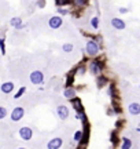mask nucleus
I'll use <instances>...</instances> for the list:
<instances>
[{
	"label": "nucleus",
	"instance_id": "11",
	"mask_svg": "<svg viewBox=\"0 0 140 149\" xmlns=\"http://www.w3.org/2000/svg\"><path fill=\"white\" fill-rule=\"evenodd\" d=\"M69 102H70V105L73 106V109L76 110V113H81V112H85V109H84V105H83V101H81V98L76 97V98L70 100Z\"/></svg>",
	"mask_w": 140,
	"mask_h": 149
},
{
	"label": "nucleus",
	"instance_id": "7",
	"mask_svg": "<svg viewBox=\"0 0 140 149\" xmlns=\"http://www.w3.org/2000/svg\"><path fill=\"white\" fill-rule=\"evenodd\" d=\"M63 25V18L59 15H51L50 18H48V26L51 28V29H54V31H56V29H59V28H62Z\"/></svg>",
	"mask_w": 140,
	"mask_h": 149
},
{
	"label": "nucleus",
	"instance_id": "15",
	"mask_svg": "<svg viewBox=\"0 0 140 149\" xmlns=\"http://www.w3.org/2000/svg\"><path fill=\"white\" fill-rule=\"evenodd\" d=\"M65 78H66V80H65V87H74V79H76L74 69H71Z\"/></svg>",
	"mask_w": 140,
	"mask_h": 149
},
{
	"label": "nucleus",
	"instance_id": "18",
	"mask_svg": "<svg viewBox=\"0 0 140 149\" xmlns=\"http://www.w3.org/2000/svg\"><path fill=\"white\" fill-rule=\"evenodd\" d=\"M109 78L107 76H99V78H96V87L98 88H103V87H106L107 84H109Z\"/></svg>",
	"mask_w": 140,
	"mask_h": 149
},
{
	"label": "nucleus",
	"instance_id": "25",
	"mask_svg": "<svg viewBox=\"0 0 140 149\" xmlns=\"http://www.w3.org/2000/svg\"><path fill=\"white\" fill-rule=\"evenodd\" d=\"M76 119H77V120H80V122H81L83 124L88 122V116H87L85 112H81V113H76Z\"/></svg>",
	"mask_w": 140,
	"mask_h": 149
},
{
	"label": "nucleus",
	"instance_id": "21",
	"mask_svg": "<svg viewBox=\"0 0 140 149\" xmlns=\"http://www.w3.org/2000/svg\"><path fill=\"white\" fill-rule=\"evenodd\" d=\"M116 91H117V88H116V84L114 83H109V90H107V94H109V97L114 101V100H117L116 98Z\"/></svg>",
	"mask_w": 140,
	"mask_h": 149
},
{
	"label": "nucleus",
	"instance_id": "13",
	"mask_svg": "<svg viewBox=\"0 0 140 149\" xmlns=\"http://www.w3.org/2000/svg\"><path fill=\"white\" fill-rule=\"evenodd\" d=\"M14 88H15V86H14L13 82H3V83L0 84V91L6 95L11 94V93L14 91Z\"/></svg>",
	"mask_w": 140,
	"mask_h": 149
},
{
	"label": "nucleus",
	"instance_id": "8",
	"mask_svg": "<svg viewBox=\"0 0 140 149\" xmlns=\"http://www.w3.org/2000/svg\"><path fill=\"white\" fill-rule=\"evenodd\" d=\"M63 146L62 137H54L47 142V149H61Z\"/></svg>",
	"mask_w": 140,
	"mask_h": 149
},
{
	"label": "nucleus",
	"instance_id": "32",
	"mask_svg": "<svg viewBox=\"0 0 140 149\" xmlns=\"http://www.w3.org/2000/svg\"><path fill=\"white\" fill-rule=\"evenodd\" d=\"M118 11H120L121 14H126V13H128L129 10H128V8H125V7H121V8H120V10H118Z\"/></svg>",
	"mask_w": 140,
	"mask_h": 149
},
{
	"label": "nucleus",
	"instance_id": "16",
	"mask_svg": "<svg viewBox=\"0 0 140 149\" xmlns=\"http://www.w3.org/2000/svg\"><path fill=\"white\" fill-rule=\"evenodd\" d=\"M74 69V73H76V76H84L87 73V63L85 62H81L78 63V65H76V68H73Z\"/></svg>",
	"mask_w": 140,
	"mask_h": 149
},
{
	"label": "nucleus",
	"instance_id": "17",
	"mask_svg": "<svg viewBox=\"0 0 140 149\" xmlns=\"http://www.w3.org/2000/svg\"><path fill=\"white\" fill-rule=\"evenodd\" d=\"M128 112L133 115V116H137L140 115V104L137 102H132V104H129V106H128Z\"/></svg>",
	"mask_w": 140,
	"mask_h": 149
},
{
	"label": "nucleus",
	"instance_id": "23",
	"mask_svg": "<svg viewBox=\"0 0 140 149\" xmlns=\"http://www.w3.org/2000/svg\"><path fill=\"white\" fill-rule=\"evenodd\" d=\"M73 50H74L73 43H63V44H62V51H63V53H66V54H71V53H73Z\"/></svg>",
	"mask_w": 140,
	"mask_h": 149
},
{
	"label": "nucleus",
	"instance_id": "1",
	"mask_svg": "<svg viewBox=\"0 0 140 149\" xmlns=\"http://www.w3.org/2000/svg\"><path fill=\"white\" fill-rule=\"evenodd\" d=\"M87 69H88V72H89L92 76H95V78H99V76L103 75L104 65H103V62H102V59H99V58H95V59L88 61V63H87Z\"/></svg>",
	"mask_w": 140,
	"mask_h": 149
},
{
	"label": "nucleus",
	"instance_id": "31",
	"mask_svg": "<svg viewBox=\"0 0 140 149\" xmlns=\"http://www.w3.org/2000/svg\"><path fill=\"white\" fill-rule=\"evenodd\" d=\"M46 6H47L46 0H37V1H34V7H37L39 10H43Z\"/></svg>",
	"mask_w": 140,
	"mask_h": 149
},
{
	"label": "nucleus",
	"instance_id": "9",
	"mask_svg": "<svg viewBox=\"0 0 140 149\" xmlns=\"http://www.w3.org/2000/svg\"><path fill=\"white\" fill-rule=\"evenodd\" d=\"M8 25H10L11 28H14L15 31H22L23 28H25V25H23V19L21 18V17H13V18H10Z\"/></svg>",
	"mask_w": 140,
	"mask_h": 149
},
{
	"label": "nucleus",
	"instance_id": "2",
	"mask_svg": "<svg viewBox=\"0 0 140 149\" xmlns=\"http://www.w3.org/2000/svg\"><path fill=\"white\" fill-rule=\"evenodd\" d=\"M102 47H99L96 43H95V40L93 39H88L85 43V48H84V51H85V54L89 57V58H98L99 57V53H100Z\"/></svg>",
	"mask_w": 140,
	"mask_h": 149
},
{
	"label": "nucleus",
	"instance_id": "30",
	"mask_svg": "<svg viewBox=\"0 0 140 149\" xmlns=\"http://www.w3.org/2000/svg\"><path fill=\"white\" fill-rule=\"evenodd\" d=\"M8 115V110L6 106H1L0 105V120H3V119H6Z\"/></svg>",
	"mask_w": 140,
	"mask_h": 149
},
{
	"label": "nucleus",
	"instance_id": "33",
	"mask_svg": "<svg viewBox=\"0 0 140 149\" xmlns=\"http://www.w3.org/2000/svg\"><path fill=\"white\" fill-rule=\"evenodd\" d=\"M106 113H107L109 116H113V115H114V112H113V109H111V108H109V109L106 110Z\"/></svg>",
	"mask_w": 140,
	"mask_h": 149
},
{
	"label": "nucleus",
	"instance_id": "24",
	"mask_svg": "<svg viewBox=\"0 0 140 149\" xmlns=\"http://www.w3.org/2000/svg\"><path fill=\"white\" fill-rule=\"evenodd\" d=\"M26 93V86H22V87H19L18 88V91H17L15 94H14V100L15 101H18V100H21L23 97V94Z\"/></svg>",
	"mask_w": 140,
	"mask_h": 149
},
{
	"label": "nucleus",
	"instance_id": "10",
	"mask_svg": "<svg viewBox=\"0 0 140 149\" xmlns=\"http://www.w3.org/2000/svg\"><path fill=\"white\" fill-rule=\"evenodd\" d=\"M62 95L65 100H73V98H76L77 97V90H76V87H65L62 91Z\"/></svg>",
	"mask_w": 140,
	"mask_h": 149
},
{
	"label": "nucleus",
	"instance_id": "22",
	"mask_svg": "<svg viewBox=\"0 0 140 149\" xmlns=\"http://www.w3.org/2000/svg\"><path fill=\"white\" fill-rule=\"evenodd\" d=\"M81 138H83V130H76L74 133H73V137H71V140H73V142L77 145L78 142L81 141Z\"/></svg>",
	"mask_w": 140,
	"mask_h": 149
},
{
	"label": "nucleus",
	"instance_id": "12",
	"mask_svg": "<svg viewBox=\"0 0 140 149\" xmlns=\"http://www.w3.org/2000/svg\"><path fill=\"white\" fill-rule=\"evenodd\" d=\"M71 6L74 7L76 11H83V10H85L88 6H89V1L88 0H71Z\"/></svg>",
	"mask_w": 140,
	"mask_h": 149
},
{
	"label": "nucleus",
	"instance_id": "34",
	"mask_svg": "<svg viewBox=\"0 0 140 149\" xmlns=\"http://www.w3.org/2000/svg\"><path fill=\"white\" fill-rule=\"evenodd\" d=\"M17 149H29V148H23V146H18Z\"/></svg>",
	"mask_w": 140,
	"mask_h": 149
},
{
	"label": "nucleus",
	"instance_id": "19",
	"mask_svg": "<svg viewBox=\"0 0 140 149\" xmlns=\"http://www.w3.org/2000/svg\"><path fill=\"white\" fill-rule=\"evenodd\" d=\"M132 140L131 138H126V137H124L122 140H121V146L120 148L121 149H132Z\"/></svg>",
	"mask_w": 140,
	"mask_h": 149
},
{
	"label": "nucleus",
	"instance_id": "29",
	"mask_svg": "<svg viewBox=\"0 0 140 149\" xmlns=\"http://www.w3.org/2000/svg\"><path fill=\"white\" fill-rule=\"evenodd\" d=\"M110 140H111V144L116 146V145H118V142H120V140H118V135H117V131H113V133L110 134Z\"/></svg>",
	"mask_w": 140,
	"mask_h": 149
},
{
	"label": "nucleus",
	"instance_id": "28",
	"mask_svg": "<svg viewBox=\"0 0 140 149\" xmlns=\"http://www.w3.org/2000/svg\"><path fill=\"white\" fill-rule=\"evenodd\" d=\"M89 24H91V26H92V29H98L99 28V17H92L91 18V21H89Z\"/></svg>",
	"mask_w": 140,
	"mask_h": 149
},
{
	"label": "nucleus",
	"instance_id": "14",
	"mask_svg": "<svg viewBox=\"0 0 140 149\" xmlns=\"http://www.w3.org/2000/svg\"><path fill=\"white\" fill-rule=\"evenodd\" d=\"M110 22H111V26H113L114 29H117V31H124L125 26H126L125 21L121 19V18H113Z\"/></svg>",
	"mask_w": 140,
	"mask_h": 149
},
{
	"label": "nucleus",
	"instance_id": "27",
	"mask_svg": "<svg viewBox=\"0 0 140 149\" xmlns=\"http://www.w3.org/2000/svg\"><path fill=\"white\" fill-rule=\"evenodd\" d=\"M0 54L6 55V39H4V36H0Z\"/></svg>",
	"mask_w": 140,
	"mask_h": 149
},
{
	"label": "nucleus",
	"instance_id": "3",
	"mask_svg": "<svg viewBox=\"0 0 140 149\" xmlns=\"http://www.w3.org/2000/svg\"><path fill=\"white\" fill-rule=\"evenodd\" d=\"M29 82L34 86H40V84H44L46 82V75L44 72L41 71H32L29 73Z\"/></svg>",
	"mask_w": 140,
	"mask_h": 149
},
{
	"label": "nucleus",
	"instance_id": "26",
	"mask_svg": "<svg viewBox=\"0 0 140 149\" xmlns=\"http://www.w3.org/2000/svg\"><path fill=\"white\" fill-rule=\"evenodd\" d=\"M56 13L59 17H65V15H69L70 14V8H65V7H59L56 8Z\"/></svg>",
	"mask_w": 140,
	"mask_h": 149
},
{
	"label": "nucleus",
	"instance_id": "4",
	"mask_svg": "<svg viewBox=\"0 0 140 149\" xmlns=\"http://www.w3.org/2000/svg\"><path fill=\"white\" fill-rule=\"evenodd\" d=\"M25 116V108L21 106V105H18L15 108H13L11 110V113H10V120L13 122V123H18V122H21Z\"/></svg>",
	"mask_w": 140,
	"mask_h": 149
},
{
	"label": "nucleus",
	"instance_id": "35",
	"mask_svg": "<svg viewBox=\"0 0 140 149\" xmlns=\"http://www.w3.org/2000/svg\"><path fill=\"white\" fill-rule=\"evenodd\" d=\"M137 131H139V133H140V128H137Z\"/></svg>",
	"mask_w": 140,
	"mask_h": 149
},
{
	"label": "nucleus",
	"instance_id": "5",
	"mask_svg": "<svg viewBox=\"0 0 140 149\" xmlns=\"http://www.w3.org/2000/svg\"><path fill=\"white\" fill-rule=\"evenodd\" d=\"M33 128L29 127V126H23L21 128H18V135H19V138L23 140V141H32V138H33Z\"/></svg>",
	"mask_w": 140,
	"mask_h": 149
},
{
	"label": "nucleus",
	"instance_id": "20",
	"mask_svg": "<svg viewBox=\"0 0 140 149\" xmlns=\"http://www.w3.org/2000/svg\"><path fill=\"white\" fill-rule=\"evenodd\" d=\"M54 4H55V7L56 8H59V7L67 8L69 6H71V1H69V0H55Z\"/></svg>",
	"mask_w": 140,
	"mask_h": 149
},
{
	"label": "nucleus",
	"instance_id": "6",
	"mask_svg": "<svg viewBox=\"0 0 140 149\" xmlns=\"http://www.w3.org/2000/svg\"><path fill=\"white\" fill-rule=\"evenodd\" d=\"M56 115H58V118L59 120H67L70 116V109L67 105H65V104H59L58 105V108H56Z\"/></svg>",
	"mask_w": 140,
	"mask_h": 149
}]
</instances>
